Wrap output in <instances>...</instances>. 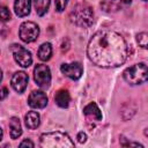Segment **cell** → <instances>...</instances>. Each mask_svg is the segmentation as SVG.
I'll return each instance as SVG.
<instances>
[{
  "mask_svg": "<svg viewBox=\"0 0 148 148\" xmlns=\"http://www.w3.org/2000/svg\"><path fill=\"white\" fill-rule=\"evenodd\" d=\"M132 0H102L101 7L106 13H114L130 6Z\"/></svg>",
  "mask_w": 148,
  "mask_h": 148,
  "instance_id": "9",
  "label": "cell"
},
{
  "mask_svg": "<svg viewBox=\"0 0 148 148\" xmlns=\"http://www.w3.org/2000/svg\"><path fill=\"white\" fill-rule=\"evenodd\" d=\"M10 51L13 53V57L15 59V61L23 68L29 67L32 64V57L30 51H28L25 47L17 45V44H13L10 46Z\"/></svg>",
  "mask_w": 148,
  "mask_h": 148,
  "instance_id": "7",
  "label": "cell"
},
{
  "mask_svg": "<svg viewBox=\"0 0 148 148\" xmlns=\"http://www.w3.org/2000/svg\"><path fill=\"white\" fill-rule=\"evenodd\" d=\"M1 20H2L3 22L10 20V12H9V9H8L7 7H5V6L1 7Z\"/></svg>",
  "mask_w": 148,
  "mask_h": 148,
  "instance_id": "21",
  "label": "cell"
},
{
  "mask_svg": "<svg viewBox=\"0 0 148 148\" xmlns=\"http://www.w3.org/2000/svg\"><path fill=\"white\" fill-rule=\"evenodd\" d=\"M89 60L102 68H113L123 65L128 56L124 37L112 30H99L92 35L87 46Z\"/></svg>",
  "mask_w": 148,
  "mask_h": 148,
  "instance_id": "1",
  "label": "cell"
},
{
  "mask_svg": "<svg viewBox=\"0 0 148 148\" xmlns=\"http://www.w3.org/2000/svg\"><path fill=\"white\" fill-rule=\"evenodd\" d=\"M83 113L91 121H99V120H102V112H101L99 108L97 106V104L95 102H91L88 105H86L84 109H83Z\"/></svg>",
  "mask_w": 148,
  "mask_h": 148,
  "instance_id": "12",
  "label": "cell"
},
{
  "mask_svg": "<svg viewBox=\"0 0 148 148\" xmlns=\"http://www.w3.org/2000/svg\"><path fill=\"white\" fill-rule=\"evenodd\" d=\"M9 133H10V138L12 139H17L21 134H22V128H21V123L18 120V118L16 117H12L9 119Z\"/></svg>",
  "mask_w": 148,
  "mask_h": 148,
  "instance_id": "16",
  "label": "cell"
},
{
  "mask_svg": "<svg viewBox=\"0 0 148 148\" xmlns=\"http://www.w3.org/2000/svg\"><path fill=\"white\" fill-rule=\"evenodd\" d=\"M50 1L51 0H34L36 13L39 16H43L44 14H46V12L49 10V7H50Z\"/></svg>",
  "mask_w": 148,
  "mask_h": 148,
  "instance_id": "18",
  "label": "cell"
},
{
  "mask_svg": "<svg viewBox=\"0 0 148 148\" xmlns=\"http://www.w3.org/2000/svg\"><path fill=\"white\" fill-rule=\"evenodd\" d=\"M54 101H56V103H57L58 106H60V108H67L69 105V102H71V96H69L68 90H66V89L58 90L56 92Z\"/></svg>",
  "mask_w": 148,
  "mask_h": 148,
  "instance_id": "15",
  "label": "cell"
},
{
  "mask_svg": "<svg viewBox=\"0 0 148 148\" xmlns=\"http://www.w3.org/2000/svg\"><path fill=\"white\" fill-rule=\"evenodd\" d=\"M24 146H28V147H34L35 145H34V142H32L31 140L25 139V140H23V141L20 143V147H24Z\"/></svg>",
  "mask_w": 148,
  "mask_h": 148,
  "instance_id": "24",
  "label": "cell"
},
{
  "mask_svg": "<svg viewBox=\"0 0 148 148\" xmlns=\"http://www.w3.org/2000/svg\"><path fill=\"white\" fill-rule=\"evenodd\" d=\"M28 104L34 109H43L47 105V96L42 90H34L28 97Z\"/></svg>",
  "mask_w": 148,
  "mask_h": 148,
  "instance_id": "8",
  "label": "cell"
},
{
  "mask_svg": "<svg viewBox=\"0 0 148 148\" xmlns=\"http://www.w3.org/2000/svg\"><path fill=\"white\" fill-rule=\"evenodd\" d=\"M143 1H148V0H143Z\"/></svg>",
  "mask_w": 148,
  "mask_h": 148,
  "instance_id": "26",
  "label": "cell"
},
{
  "mask_svg": "<svg viewBox=\"0 0 148 148\" xmlns=\"http://www.w3.org/2000/svg\"><path fill=\"white\" fill-rule=\"evenodd\" d=\"M24 123H25V126L29 128V130H35L39 126L40 124V117H39V113L36 112V111H29L25 117H24Z\"/></svg>",
  "mask_w": 148,
  "mask_h": 148,
  "instance_id": "14",
  "label": "cell"
},
{
  "mask_svg": "<svg viewBox=\"0 0 148 148\" xmlns=\"http://www.w3.org/2000/svg\"><path fill=\"white\" fill-rule=\"evenodd\" d=\"M28 80H29V77H28L27 73L20 71V72H16V73L13 75L10 83H12L13 89H14L15 91H17V92L21 94V92H23V91L25 90L27 84H28Z\"/></svg>",
  "mask_w": 148,
  "mask_h": 148,
  "instance_id": "11",
  "label": "cell"
},
{
  "mask_svg": "<svg viewBox=\"0 0 148 148\" xmlns=\"http://www.w3.org/2000/svg\"><path fill=\"white\" fill-rule=\"evenodd\" d=\"M67 2H68V0H56V10L59 13L62 12L66 8Z\"/></svg>",
  "mask_w": 148,
  "mask_h": 148,
  "instance_id": "20",
  "label": "cell"
},
{
  "mask_svg": "<svg viewBox=\"0 0 148 148\" xmlns=\"http://www.w3.org/2000/svg\"><path fill=\"white\" fill-rule=\"evenodd\" d=\"M6 96H7V88H6V87H2V95H1V98L5 99Z\"/></svg>",
  "mask_w": 148,
  "mask_h": 148,
  "instance_id": "25",
  "label": "cell"
},
{
  "mask_svg": "<svg viewBox=\"0 0 148 148\" xmlns=\"http://www.w3.org/2000/svg\"><path fill=\"white\" fill-rule=\"evenodd\" d=\"M136 43L140 47L148 50V32H140L136 35Z\"/></svg>",
  "mask_w": 148,
  "mask_h": 148,
  "instance_id": "19",
  "label": "cell"
},
{
  "mask_svg": "<svg viewBox=\"0 0 148 148\" xmlns=\"http://www.w3.org/2000/svg\"><path fill=\"white\" fill-rule=\"evenodd\" d=\"M61 72L64 75H66L67 77L72 79V80H77L81 77L82 75V66L79 62H72V64H62L60 67Z\"/></svg>",
  "mask_w": 148,
  "mask_h": 148,
  "instance_id": "10",
  "label": "cell"
},
{
  "mask_svg": "<svg viewBox=\"0 0 148 148\" xmlns=\"http://www.w3.org/2000/svg\"><path fill=\"white\" fill-rule=\"evenodd\" d=\"M34 79L38 87L42 89H46L51 83V71L49 66L39 64L34 68Z\"/></svg>",
  "mask_w": 148,
  "mask_h": 148,
  "instance_id": "6",
  "label": "cell"
},
{
  "mask_svg": "<svg viewBox=\"0 0 148 148\" xmlns=\"http://www.w3.org/2000/svg\"><path fill=\"white\" fill-rule=\"evenodd\" d=\"M37 54H38L39 60H42V61L50 60V58L52 56V46H51V44L50 43H43L39 46Z\"/></svg>",
  "mask_w": 148,
  "mask_h": 148,
  "instance_id": "17",
  "label": "cell"
},
{
  "mask_svg": "<svg viewBox=\"0 0 148 148\" xmlns=\"http://www.w3.org/2000/svg\"><path fill=\"white\" fill-rule=\"evenodd\" d=\"M120 145L124 146V147H127V146H135V147H143L141 143L139 142H132V141H125V138H121L120 139Z\"/></svg>",
  "mask_w": 148,
  "mask_h": 148,
  "instance_id": "22",
  "label": "cell"
},
{
  "mask_svg": "<svg viewBox=\"0 0 148 148\" xmlns=\"http://www.w3.org/2000/svg\"><path fill=\"white\" fill-rule=\"evenodd\" d=\"M76 139H77V141H79L80 143H83V142H86V141H87V135H86V133L80 132V133L77 134Z\"/></svg>",
  "mask_w": 148,
  "mask_h": 148,
  "instance_id": "23",
  "label": "cell"
},
{
  "mask_svg": "<svg viewBox=\"0 0 148 148\" xmlns=\"http://www.w3.org/2000/svg\"><path fill=\"white\" fill-rule=\"evenodd\" d=\"M40 147L43 148H66V147H74V142L69 138L67 133L56 131V132H47L43 133L39 138Z\"/></svg>",
  "mask_w": 148,
  "mask_h": 148,
  "instance_id": "3",
  "label": "cell"
},
{
  "mask_svg": "<svg viewBox=\"0 0 148 148\" xmlns=\"http://www.w3.org/2000/svg\"><path fill=\"white\" fill-rule=\"evenodd\" d=\"M123 76L124 80L132 86L142 84L148 81V66L143 62L135 64L131 67H127L124 71Z\"/></svg>",
  "mask_w": 148,
  "mask_h": 148,
  "instance_id": "4",
  "label": "cell"
},
{
  "mask_svg": "<svg viewBox=\"0 0 148 148\" xmlns=\"http://www.w3.org/2000/svg\"><path fill=\"white\" fill-rule=\"evenodd\" d=\"M18 35L24 43H32L39 36V27L35 22L25 21L20 25Z\"/></svg>",
  "mask_w": 148,
  "mask_h": 148,
  "instance_id": "5",
  "label": "cell"
},
{
  "mask_svg": "<svg viewBox=\"0 0 148 148\" xmlns=\"http://www.w3.org/2000/svg\"><path fill=\"white\" fill-rule=\"evenodd\" d=\"M31 9V0H15L14 10L15 14L20 17H24L30 14Z\"/></svg>",
  "mask_w": 148,
  "mask_h": 148,
  "instance_id": "13",
  "label": "cell"
},
{
  "mask_svg": "<svg viewBox=\"0 0 148 148\" xmlns=\"http://www.w3.org/2000/svg\"><path fill=\"white\" fill-rule=\"evenodd\" d=\"M69 20L73 24L77 27L88 28L94 22V10L91 6L87 2H77L76 5H74L69 13Z\"/></svg>",
  "mask_w": 148,
  "mask_h": 148,
  "instance_id": "2",
  "label": "cell"
}]
</instances>
